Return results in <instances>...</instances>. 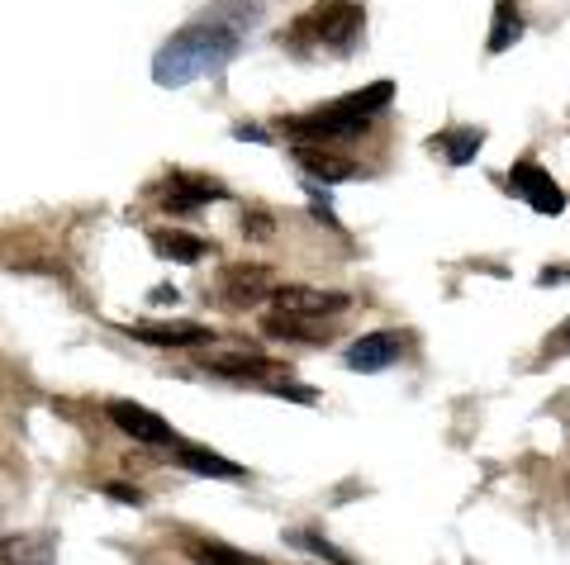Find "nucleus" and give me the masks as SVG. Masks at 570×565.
<instances>
[{"label":"nucleus","instance_id":"obj_1","mask_svg":"<svg viewBox=\"0 0 570 565\" xmlns=\"http://www.w3.org/2000/svg\"><path fill=\"white\" fill-rule=\"evenodd\" d=\"M257 24L253 0H214V6L190 20L186 29H176L163 43V52L153 58V81L157 86H190L200 77H214L234 62V52L243 48V33Z\"/></svg>","mask_w":570,"mask_h":565},{"label":"nucleus","instance_id":"obj_2","mask_svg":"<svg viewBox=\"0 0 570 565\" xmlns=\"http://www.w3.org/2000/svg\"><path fill=\"white\" fill-rule=\"evenodd\" d=\"M390 96H395V81H371L366 91H352V96L333 100V105H324V110H314V115L285 119L281 129H285V138H295L299 148L337 143V138H356V133H366L371 115L390 105Z\"/></svg>","mask_w":570,"mask_h":565},{"label":"nucleus","instance_id":"obj_3","mask_svg":"<svg viewBox=\"0 0 570 565\" xmlns=\"http://www.w3.org/2000/svg\"><path fill=\"white\" fill-rule=\"evenodd\" d=\"M362 20H366V10L356 6V0H318V6H309V10L291 24L285 43H291V48L347 52V48L356 43V33H362Z\"/></svg>","mask_w":570,"mask_h":565},{"label":"nucleus","instance_id":"obj_4","mask_svg":"<svg viewBox=\"0 0 570 565\" xmlns=\"http://www.w3.org/2000/svg\"><path fill=\"white\" fill-rule=\"evenodd\" d=\"M276 290H281L276 271L262 267V261H234V267H224V276H219V295H224V305H234V309H253L262 299H272Z\"/></svg>","mask_w":570,"mask_h":565},{"label":"nucleus","instance_id":"obj_5","mask_svg":"<svg viewBox=\"0 0 570 565\" xmlns=\"http://www.w3.org/2000/svg\"><path fill=\"white\" fill-rule=\"evenodd\" d=\"M105 414H110V423L119 433H129L134 443H153V447H176V428L163 418V414H153V409H142V404H129V399H110L105 404Z\"/></svg>","mask_w":570,"mask_h":565},{"label":"nucleus","instance_id":"obj_6","mask_svg":"<svg viewBox=\"0 0 570 565\" xmlns=\"http://www.w3.org/2000/svg\"><path fill=\"white\" fill-rule=\"evenodd\" d=\"M228 190L219 181H209V176H190V171H171L163 190H157V200H163L167 215H190V209H205L209 200H224Z\"/></svg>","mask_w":570,"mask_h":565},{"label":"nucleus","instance_id":"obj_7","mask_svg":"<svg viewBox=\"0 0 570 565\" xmlns=\"http://www.w3.org/2000/svg\"><path fill=\"white\" fill-rule=\"evenodd\" d=\"M400 357H404V338L381 328V333H366L362 343L347 347V370H356V376H376V370H390Z\"/></svg>","mask_w":570,"mask_h":565},{"label":"nucleus","instance_id":"obj_8","mask_svg":"<svg viewBox=\"0 0 570 565\" xmlns=\"http://www.w3.org/2000/svg\"><path fill=\"white\" fill-rule=\"evenodd\" d=\"M509 186L519 190V196H523L532 209H538V215H561V209H566V190L551 181V176H547L538 162H519V167H513V171H509Z\"/></svg>","mask_w":570,"mask_h":565},{"label":"nucleus","instance_id":"obj_9","mask_svg":"<svg viewBox=\"0 0 570 565\" xmlns=\"http://www.w3.org/2000/svg\"><path fill=\"white\" fill-rule=\"evenodd\" d=\"M266 338H285V343H309V347H324L337 338V324L333 319H314V314H272L262 319Z\"/></svg>","mask_w":570,"mask_h":565},{"label":"nucleus","instance_id":"obj_10","mask_svg":"<svg viewBox=\"0 0 570 565\" xmlns=\"http://www.w3.org/2000/svg\"><path fill=\"white\" fill-rule=\"evenodd\" d=\"M276 314H314V319H328V314L347 309V295L337 290H314V286H281L272 295Z\"/></svg>","mask_w":570,"mask_h":565},{"label":"nucleus","instance_id":"obj_11","mask_svg":"<svg viewBox=\"0 0 570 565\" xmlns=\"http://www.w3.org/2000/svg\"><path fill=\"white\" fill-rule=\"evenodd\" d=\"M200 366L214 370V376H228V380H276V390L285 385V376H291V366H276V361L257 357V351H234V357H205Z\"/></svg>","mask_w":570,"mask_h":565},{"label":"nucleus","instance_id":"obj_12","mask_svg":"<svg viewBox=\"0 0 570 565\" xmlns=\"http://www.w3.org/2000/svg\"><path fill=\"white\" fill-rule=\"evenodd\" d=\"M295 162L305 176H314V181L324 186H337V181H356V162H347V157H333L328 148H295Z\"/></svg>","mask_w":570,"mask_h":565},{"label":"nucleus","instance_id":"obj_13","mask_svg":"<svg viewBox=\"0 0 570 565\" xmlns=\"http://www.w3.org/2000/svg\"><path fill=\"white\" fill-rule=\"evenodd\" d=\"M176 462L181 470H195V475H209V480H243V466L228 462V456L209 452V447H195V443H176Z\"/></svg>","mask_w":570,"mask_h":565},{"label":"nucleus","instance_id":"obj_14","mask_svg":"<svg viewBox=\"0 0 570 565\" xmlns=\"http://www.w3.org/2000/svg\"><path fill=\"white\" fill-rule=\"evenodd\" d=\"M129 333L142 343H157V347H200V343H209L205 324H138Z\"/></svg>","mask_w":570,"mask_h":565},{"label":"nucleus","instance_id":"obj_15","mask_svg":"<svg viewBox=\"0 0 570 565\" xmlns=\"http://www.w3.org/2000/svg\"><path fill=\"white\" fill-rule=\"evenodd\" d=\"M0 565H52V537L48 533H20L0 542Z\"/></svg>","mask_w":570,"mask_h":565},{"label":"nucleus","instance_id":"obj_16","mask_svg":"<svg viewBox=\"0 0 570 565\" xmlns=\"http://www.w3.org/2000/svg\"><path fill=\"white\" fill-rule=\"evenodd\" d=\"M153 247H157V257L181 261V267H195V261L209 252V242H205V238L181 234V228H163V234H153Z\"/></svg>","mask_w":570,"mask_h":565},{"label":"nucleus","instance_id":"obj_17","mask_svg":"<svg viewBox=\"0 0 570 565\" xmlns=\"http://www.w3.org/2000/svg\"><path fill=\"white\" fill-rule=\"evenodd\" d=\"M519 39H523V14H519V6H513V0H494V29H490L485 48L490 52H504V48H513Z\"/></svg>","mask_w":570,"mask_h":565},{"label":"nucleus","instance_id":"obj_18","mask_svg":"<svg viewBox=\"0 0 570 565\" xmlns=\"http://www.w3.org/2000/svg\"><path fill=\"white\" fill-rule=\"evenodd\" d=\"M186 556L195 565H266V561L247 556V552H234V546H224V542H190Z\"/></svg>","mask_w":570,"mask_h":565},{"label":"nucleus","instance_id":"obj_19","mask_svg":"<svg viewBox=\"0 0 570 565\" xmlns=\"http://www.w3.org/2000/svg\"><path fill=\"white\" fill-rule=\"evenodd\" d=\"M480 143H485V133H480V129H456V133H448V138H438L433 148L448 152V162H452V167H466L471 157L480 152Z\"/></svg>","mask_w":570,"mask_h":565},{"label":"nucleus","instance_id":"obj_20","mask_svg":"<svg viewBox=\"0 0 570 565\" xmlns=\"http://www.w3.org/2000/svg\"><path fill=\"white\" fill-rule=\"evenodd\" d=\"M105 494L119 499V504H142V489L138 485H124V480H110V485H105Z\"/></svg>","mask_w":570,"mask_h":565},{"label":"nucleus","instance_id":"obj_21","mask_svg":"<svg viewBox=\"0 0 570 565\" xmlns=\"http://www.w3.org/2000/svg\"><path fill=\"white\" fill-rule=\"evenodd\" d=\"M276 395H281V399H295V404H314V390H309V385H291V380H285Z\"/></svg>","mask_w":570,"mask_h":565},{"label":"nucleus","instance_id":"obj_22","mask_svg":"<svg viewBox=\"0 0 570 565\" xmlns=\"http://www.w3.org/2000/svg\"><path fill=\"white\" fill-rule=\"evenodd\" d=\"M243 228H247V234H266V228H272V219H266V215H253V219H243Z\"/></svg>","mask_w":570,"mask_h":565},{"label":"nucleus","instance_id":"obj_23","mask_svg":"<svg viewBox=\"0 0 570 565\" xmlns=\"http://www.w3.org/2000/svg\"><path fill=\"white\" fill-rule=\"evenodd\" d=\"M566 276H570L566 267H547V271H542V286H561V280H566Z\"/></svg>","mask_w":570,"mask_h":565},{"label":"nucleus","instance_id":"obj_24","mask_svg":"<svg viewBox=\"0 0 570 565\" xmlns=\"http://www.w3.org/2000/svg\"><path fill=\"white\" fill-rule=\"evenodd\" d=\"M153 305H176V290H153Z\"/></svg>","mask_w":570,"mask_h":565}]
</instances>
